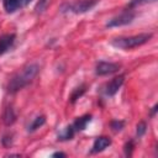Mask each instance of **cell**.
Listing matches in <instances>:
<instances>
[{
	"instance_id": "6da1fadb",
	"label": "cell",
	"mask_w": 158,
	"mask_h": 158,
	"mask_svg": "<svg viewBox=\"0 0 158 158\" xmlns=\"http://www.w3.org/2000/svg\"><path fill=\"white\" fill-rule=\"evenodd\" d=\"M40 72V65L36 63H31L26 67H23L19 73H16L11 80L9 81V91L10 93H16L20 89H22L23 86H26L27 84H30L35 77Z\"/></svg>"
},
{
	"instance_id": "44dd1931",
	"label": "cell",
	"mask_w": 158,
	"mask_h": 158,
	"mask_svg": "<svg viewBox=\"0 0 158 158\" xmlns=\"http://www.w3.org/2000/svg\"><path fill=\"white\" fill-rule=\"evenodd\" d=\"M156 111H157V105H154V106H153V110H152V114H151V115L153 116V115L156 114Z\"/></svg>"
},
{
	"instance_id": "ffe728a7",
	"label": "cell",
	"mask_w": 158,
	"mask_h": 158,
	"mask_svg": "<svg viewBox=\"0 0 158 158\" xmlns=\"http://www.w3.org/2000/svg\"><path fill=\"white\" fill-rule=\"evenodd\" d=\"M52 157H65V153H62V152H56L52 154Z\"/></svg>"
},
{
	"instance_id": "8fae6325",
	"label": "cell",
	"mask_w": 158,
	"mask_h": 158,
	"mask_svg": "<svg viewBox=\"0 0 158 158\" xmlns=\"http://www.w3.org/2000/svg\"><path fill=\"white\" fill-rule=\"evenodd\" d=\"M75 133H77V132H75L74 127H73L72 125H69V126H67V127L58 135V139H59V141H68V139H72Z\"/></svg>"
},
{
	"instance_id": "7c38bea8",
	"label": "cell",
	"mask_w": 158,
	"mask_h": 158,
	"mask_svg": "<svg viewBox=\"0 0 158 158\" xmlns=\"http://www.w3.org/2000/svg\"><path fill=\"white\" fill-rule=\"evenodd\" d=\"M15 120H16V114H15L14 109L12 107H6V110L4 112V116H2L4 123L6 126H10V125H12L15 122Z\"/></svg>"
},
{
	"instance_id": "d6986e66",
	"label": "cell",
	"mask_w": 158,
	"mask_h": 158,
	"mask_svg": "<svg viewBox=\"0 0 158 158\" xmlns=\"http://www.w3.org/2000/svg\"><path fill=\"white\" fill-rule=\"evenodd\" d=\"M1 142H2V144L5 146V147H9L11 143H12V139H11V136H9V135H5L2 138H1Z\"/></svg>"
},
{
	"instance_id": "2e32d148",
	"label": "cell",
	"mask_w": 158,
	"mask_h": 158,
	"mask_svg": "<svg viewBox=\"0 0 158 158\" xmlns=\"http://www.w3.org/2000/svg\"><path fill=\"white\" fill-rule=\"evenodd\" d=\"M123 126H125V122H123V121L116 120V121H112V122H111V128H112L115 132L121 131V130L123 128Z\"/></svg>"
},
{
	"instance_id": "5bb4252c",
	"label": "cell",
	"mask_w": 158,
	"mask_h": 158,
	"mask_svg": "<svg viewBox=\"0 0 158 158\" xmlns=\"http://www.w3.org/2000/svg\"><path fill=\"white\" fill-rule=\"evenodd\" d=\"M85 91V86H80V88H77L75 90H74V93L72 94V96H70V101L72 102H74L77 99H79L81 95H83V93Z\"/></svg>"
},
{
	"instance_id": "52a82bcc",
	"label": "cell",
	"mask_w": 158,
	"mask_h": 158,
	"mask_svg": "<svg viewBox=\"0 0 158 158\" xmlns=\"http://www.w3.org/2000/svg\"><path fill=\"white\" fill-rule=\"evenodd\" d=\"M15 40H16L15 33H6V35L0 36V56L6 53L14 46Z\"/></svg>"
},
{
	"instance_id": "7a4b0ae2",
	"label": "cell",
	"mask_w": 158,
	"mask_h": 158,
	"mask_svg": "<svg viewBox=\"0 0 158 158\" xmlns=\"http://www.w3.org/2000/svg\"><path fill=\"white\" fill-rule=\"evenodd\" d=\"M152 38V33H139L135 36H128V37H118L114 38L111 41V44L116 48L121 49H131L138 46H142L147 43Z\"/></svg>"
},
{
	"instance_id": "5b68a950",
	"label": "cell",
	"mask_w": 158,
	"mask_h": 158,
	"mask_svg": "<svg viewBox=\"0 0 158 158\" xmlns=\"http://www.w3.org/2000/svg\"><path fill=\"white\" fill-rule=\"evenodd\" d=\"M123 80H125V77L123 75H118V77L112 78L109 83H106L104 85V88H102L104 95H106V96H114L118 91V89L122 86Z\"/></svg>"
},
{
	"instance_id": "8992f818",
	"label": "cell",
	"mask_w": 158,
	"mask_h": 158,
	"mask_svg": "<svg viewBox=\"0 0 158 158\" xmlns=\"http://www.w3.org/2000/svg\"><path fill=\"white\" fill-rule=\"evenodd\" d=\"M120 69V64L117 63H111V62H99L96 64L95 72L98 75H107L116 73Z\"/></svg>"
},
{
	"instance_id": "4fadbf2b",
	"label": "cell",
	"mask_w": 158,
	"mask_h": 158,
	"mask_svg": "<svg viewBox=\"0 0 158 158\" xmlns=\"http://www.w3.org/2000/svg\"><path fill=\"white\" fill-rule=\"evenodd\" d=\"M44 122H46V117H44V116H37V117L33 118V121L28 125L27 131H28V132H33V131H36L37 128H40L41 126H43Z\"/></svg>"
},
{
	"instance_id": "3957f363",
	"label": "cell",
	"mask_w": 158,
	"mask_h": 158,
	"mask_svg": "<svg viewBox=\"0 0 158 158\" xmlns=\"http://www.w3.org/2000/svg\"><path fill=\"white\" fill-rule=\"evenodd\" d=\"M99 0H78L72 4H67L62 7L63 12H73V14H84L90 11Z\"/></svg>"
},
{
	"instance_id": "e0dca14e",
	"label": "cell",
	"mask_w": 158,
	"mask_h": 158,
	"mask_svg": "<svg viewBox=\"0 0 158 158\" xmlns=\"http://www.w3.org/2000/svg\"><path fill=\"white\" fill-rule=\"evenodd\" d=\"M146 128H147L146 123H144V122H139V123L137 125V136H138V137H142V136L144 135V132H146Z\"/></svg>"
},
{
	"instance_id": "ac0fdd59",
	"label": "cell",
	"mask_w": 158,
	"mask_h": 158,
	"mask_svg": "<svg viewBox=\"0 0 158 158\" xmlns=\"http://www.w3.org/2000/svg\"><path fill=\"white\" fill-rule=\"evenodd\" d=\"M132 149H133V141H130L125 144V154L130 157L132 154Z\"/></svg>"
},
{
	"instance_id": "9a60e30c",
	"label": "cell",
	"mask_w": 158,
	"mask_h": 158,
	"mask_svg": "<svg viewBox=\"0 0 158 158\" xmlns=\"http://www.w3.org/2000/svg\"><path fill=\"white\" fill-rule=\"evenodd\" d=\"M156 0H131L130 4H128V9H132V7H136L138 5H143V4H148V2H153Z\"/></svg>"
},
{
	"instance_id": "277c9868",
	"label": "cell",
	"mask_w": 158,
	"mask_h": 158,
	"mask_svg": "<svg viewBox=\"0 0 158 158\" xmlns=\"http://www.w3.org/2000/svg\"><path fill=\"white\" fill-rule=\"evenodd\" d=\"M135 12L132 10H126L123 12H121L120 15L112 17L111 20L107 21L106 26L107 27H118V26H125V25H128L133 21L135 19Z\"/></svg>"
},
{
	"instance_id": "ba28073f",
	"label": "cell",
	"mask_w": 158,
	"mask_h": 158,
	"mask_svg": "<svg viewBox=\"0 0 158 158\" xmlns=\"http://www.w3.org/2000/svg\"><path fill=\"white\" fill-rule=\"evenodd\" d=\"M30 1L31 0H2V4L6 12L12 14L21 7H25L27 4H30Z\"/></svg>"
},
{
	"instance_id": "9c48e42d",
	"label": "cell",
	"mask_w": 158,
	"mask_h": 158,
	"mask_svg": "<svg viewBox=\"0 0 158 158\" xmlns=\"http://www.w3.org/2000/svg\"><path fill=\"white\" fill-rule=\"evenodd\" d=\"M110 144H111V139L109 137L100 136L94 141L93 147H91V153H99V152L104 151L105 148H107Z\"/></svg>"
},
{
	"instance_id": "30bf717a",
	"label": "cell",
	"mask_w": 158,
	"mask_h": 158,
	"mask_svg": "<svg viewBox=\"0 0 158 158\" xmlns=\"http://www.w3.org/2000/svg\"><path fill=\"white\" fill-rule=\"evenodd\" d=\"M90 121H91V115H84V116H81V117H78V118L72 123V126L74 127L75 132H79V131L85 130L86 125H88Z\"/></svg>"
}]
</instances>
